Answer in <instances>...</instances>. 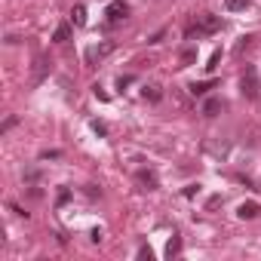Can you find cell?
Here are the masks:
<instances>
[{"instance_id": "cell-1", "label": "cell", "mask_w": 261, "mask_h": 261, "mask_svg": "<svg viewBox=\"0 0 261 261\" xmlns=\"http://www.w3.org/2000/svg\"><path fill=\"white\" fill-rule=\"evenodd\" d=\"M240 86H243V95H246V98H252V101L261 95V83H258V71H255V65H246Z\"/></svg>"}, {"instance_id": "cell-2", "label": "cell", "mask_w": 261, "mask_h": 261, "mask_svg": "<svg viewBox=\"0 0 261 261\" xmlns=\"http://www.w3.org/2000/svg\"><path fill=\"white\" fill-rule=\"evenodd\" d=\"M105 16H108V22H120V19L129 16V7L123 4V0H111L108 10H105Z\"/></svg>"}, {"instance_id": "cell-3", "label": "cell", "mask_w": 261, "mask_h": 261, "mask_svg": "<svg viewBox=\"0 0 261 261\" xmlns=\"http://www.w3.org/2000/svg\"><path fill=\"white\" fill-rule=\"evenodd\" d=\"M200 28H203L206 34H212V31H218V28H221V19H218V16H212V13H203V16H200Z\"/></svg>"}, {"instance_id": "cell-4", "label": "cell", "mask_w": 261, "mask_h": 261, "mask_svg": "<svg viewBox=\"0 0 261 261\" xmlns=\"http://www.w3.org/2000/svg\"><path fill=\"white\" fill-rule=\"evenodd\" d=\"M237 215H240V218H258V215H261V206H258V203H240Z\"/></svg>"}, {"instance_id": "cell-5", "label": "cell", "mask_w": 261, "mask_h": 261, "mask_svg": "<svg viewBox=\"0 0 261 261\" xmlns=\"http://www.w3.org/2000/svg\"><path fill=\"white\" fill-rule=\"evenodd\" d=\"M139 181H142L148 191H154V188H157V175H154L151 169H142V172H139Z\"/></svg>"}, {"instance_id": "cell-6", "label": "cell", "mask_w": 261, "mask_h": 261, "mask_svg": "<svg viewBox=\"0 0 261 261\" xmlns=\"http://www.w3.org/2000/svg\"><path fill=\"white\" fill-rule=\"evenodd\" d=\"M221 111V101L218 98H206V105H203V117H215Z\"/></svg>"}, {"instance_id": "cell-7", "label": "cell", "mask_w": 261, "mask_h": 261, "mask_svg": "<svg viewBox=\"0 0 261 261\" xmlns=\"http://www.w3.org/2000/svg\"><path fill=\"white\" fill-rule=\"evenodd\" d=\"M68 37H71V25H59V28H56V34H53V40H56V43H65Z\"/></svg>"}, {"instance_id": "cell-8", "label": "cell", "mask_w": 261, "mask_h": 261, "mask_svg": "<svg viewBox=\"0 0 261 261\" xmlns=\"http://www.w3.org/2000/svg\"><path fill=\"white\" fill-rule=\"evenodd\" d=\"M212 86H215L212 80H203V83H194V86H191V92H194V95H206Z\"/></svg>"}, {"instance_id": "cell-9", "label": "cell", "mask_w": 261, "mask_h": 261, "mask_svg": "<svg viewBox=\"0 0 261 261\" xmlns=\"http://www.w3.org/2000/svg\"><path fill=\"white\" fill-rule=\"evenodd\" d=\"M71 16H74V25H77V28H83V25H86V10H83V7H74V13H71Z\"/></svg>"}, {"instance_id": "cell-10", "label": "cell", "mask_w": 261, "mask_h": 261, "mask_svg": "<svg viewBox=\"0 0 261 261\" xmlns=\"http://www.w3.org/2000/svg\"><path fill=\"white\" fill-rule=\"evenodd\" d=\"M178 252H181V240H178V237H172V240H169V246H166V255H169V258H175Z\"/></svg>"}, {"instance_id": "cell-11", "label": "cell", "mask_w": 261, "mask_h": 261, "mask_svg": "<svg viewBox=\"0 0 261 261\" xmlns=\"http://www.w3.org/2000/svg\"><path fill=\"white\" fill-rule=\"evenodd\" d=\"M145 98H148V101H160V98H163L160 86H148V89H145Z\"/></svg>"}, {"instance_id": "cell-12", "label": "cell", "mask_w": 261, "mask_h": 261, "mask_svg": "<svg viewBox=\"0 0 261 261\" xmlns=\"http://www.w3.org/2000/svg\"><path fill=\"white\" fill-rule=\"evenodd\" d=\"M224 7H227V10H246L249 0H224Z\"/></svg>"}, {"instance_id": "cell-13", "label": "cell", "mask_w": 261, "mask_h": 261, "mask_svg": "<svg viewBox=\"0 0 261 261\" xmlns=\"http://www.w3.org/2000/svg\"><path fill=\"white\" fill-rule=\"evenodd\" d=\"M218 62H221V49H215V53H212V59H209V65H206V68H209V71H215V68H218Z\"/></svg>"}, {"instance_id": "cell-14", "label": "cell", "mask_w": 261, "mask_h": 261, "mask_svg": "<svg viewBox=\"0 0 261 261\" xmlns=\"http://www.w3.org/2000/svg\"><path fill=\"white\" fill-rule=\"evenodd\" d=\"M194 59H197V53H194V49H185V53H181V65H191Z\"/></svg>"}, {"instance_id": "cell-15", "label": "cell", "mask_w": 261, "mask_h": 261, "mask_svg": "<svg viewBox=\"0 0 261 261\" xmlns=\"http://www.w3.org/2000/svg\"><path fill=\"white\" fill-rule=\"evenodd\" d=\"M92 129H95L98 136H108V126H105V123H98V120H92Z\"/></svg>"}, {"instance_id": "cell-16", "label": "cell", "mask_w": 261, "mask_h": 261, "mask_svg": "<svg viewBox=\"0 0 261 261\" xmlns=\"http://www.w3.org/2000/svg\"><path fill=\"white\" fill-rule=\"evenodd\" d=\"M139 258H148V261H151V258H154V252H151L148 246H142V249H139Z\"/></svg>"}, {"instance_id": "cell-17", "label": "cell", "mask_w": 261, "mask_h": 261, "mask_svg": "<svg viewBox=\"0 0 261 261\" xmlns=\"http://www.w3.org/2000/svg\"><path fill=\"white\" fill-rule=\"evenodd\" d=\"M13 126H16V117H10V120L4 123V129H0V133H10V129H13Z\"/></svg>"}]
</instances>
